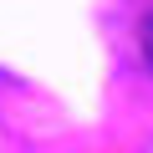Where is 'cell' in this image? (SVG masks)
<instances>
[{"label": "cell", "instance_id": "6da1fadb", "mask_svg": "<svg viewBox=\"0 0 153 153\" xmlns=\"http://www.w3.org/2000/svg\"><path fill=\"white\" fill-rule=\"evenodd\" d=\"M143 56H148V66H153V21L143 26Z\"/></svg>", "mask_w": 153, "mask_h": 153}]
</instances>
